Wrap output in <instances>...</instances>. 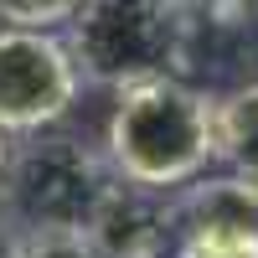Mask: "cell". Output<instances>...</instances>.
I'll list each match as a JSON object with an SVG mask.
<instances>
[{"instance_id":"cell-1","label":"cell","mask_w":258,"mask_h":258,"mask_svg":"<svg viewBox=\"0 0 258 258\" xmlns=\"http://www.w3.org/2000/svg\"><path fill=\"white\" fill-rule=\"evenodd\" d=\"M109 165L124 186L176 191L217 160V103L181 78H150L119 88L109 119Z\"/></svg>"},{"instance_id":"cell-2","label":"cell","mask_w":258,"mask_h":258,"mask_svg":"<svg viewBox=\"0 0 258 258\" xmlns=\"http://www.w3.org/2000/svg\"><path fill=\"white\" fill-rule=\"evenodd\" d=\"M68 52L78 78L103 88H135L176 78L186 52V21L176 0H83L68 21Z\"/></svg>"},{"instance_id":"cell-3","label":"cell","mask_w":258,"mask_h":258,"mask_svg":"<svg viewBox=\"0 0 258 258\" xmlns=\"http://www.w3.org/2000/svg\"><path fill=\"white\" fill-rule=\"evenodd\" d=\"M109 155L88 150L73 135H31L11 150V176L0 212L21 232H88L93 212L114 191Z\"/></svg>"},{"instance_id":"cell-4","label":"cell","mask_w":258,"mask_h":258,"mask_svg":"<svg viewBox=\"0 0 258 258\" xmlns=\"http://www.w3.org/2000/svg\"><path fill=\"white\" fill-rule=\"evenodd\" d=\"M68 41L31 26H0V135H41L78 98Z\"/></svg>"},{"instance_id":"cell-5","label":"cell","mask_w":258,"mask_h":258,"mask_svg":"<svg viewBox=\"0 0 258 258\" xmlns=\"http://www.w3.org/2000/svg\"><path fill=\"white\" fill-rule=\"evenodd\" d=\"M165 232H170V202L160 191L114 181V191L103 197L83 238L98 248V258H160Z\"/></svg>"},{"instance_id":"cell-6","label":"cell","mask_w":258,"mask_h":258,"mask_svg":"<svg viewBox=\"0 0 258 258\" xmlns=\"http://www.w3.org/2000/svg\"><path fill=\"white\" fill-rule=\"evenodd\" d=\"M217 160H227L232 176L258 191V83L217 103Z\"/></svg>"},{"instance_id":"cell-7","label":"cell","mask_w":258,"mask_h":258,"mask_svg":"<svg viewBox=\"0 0 258 258\" xmlns=\"http://www.w3.org/2000/svg\"><path fill=\"white\" fill-rule=\"evenodd\" d=\"M176 258H258V227H238V222L181 227Z\"/></svg>"},{"instance_id":"cell-8","label":"cell","mask_w":258,"mask_h":258,"mask_svg":"<svg viewBox=\"0 0 258 258\" xmlns=\"http://www.w3.org/2000/svg\"><path fill=\"white\" fill-rule=\"evenodd\" d=\"M78 11H83V0H0V21L6 26H31V31L68 26Z\"/></svg>"},{"instance_id":"cell-9","label":"cell","mask_w":258,"mask_h":258,"mask_svg":"<svg viewBox=\"0 0 258 258\" xmlns=\"http://www.w3.org/2000/svg\"><path fill=\"white\" fill-rule=\"evenodd\" d=\"M16 258H98V248L83 232H21Z\"/></svg>"},{"instance_id":"cell-10","label":"cell","mask_w":258,"mask_h":258,"mask_svg":"<svg viewBox=\"0 0 258 258\" xmlns=\"http://www.w3.org/2000/svg\"><path fill=\"white\" fill-rule=\"evenodd\" d=\"M16 253H21V227L0 212V258H16Z\"/></svg>"},{"instance_id":"cell-11","label":"cell","mask_w":258,"mask_h":258,"mask_svg":"<svg viewBox=\"0 0 258 258\" xmlns=\"http://www.w3.org/2000/svg\"><path fill=\"white\" fill-rule=\"evenodd\" d=\"M11 135H0V197H6V176H11Z\"/></svg>"}]
</instances>
